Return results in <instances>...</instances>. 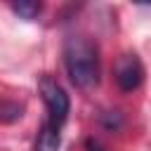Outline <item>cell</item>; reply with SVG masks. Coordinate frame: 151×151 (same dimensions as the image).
Returning a JSON list of instances; mask_svg holds the SVG:
<instances>
[{"label":"cell","mask_w":151,"mask_h":151,"mask_svg":"<svg viewBox=\"0 0 151 151\" xmlns=\"http://www.w3.org/2000/svg\"><path fill=\"white\" fill-rule=\"evenodd\" d=\"M64 64L76 87L90 90L99 83V52L90 38L68 35L64 42Z\"/></svg>","instance_id":"1"},{"label":"cell","mask_w":151,"mask_h":151,"mask_svg":"<svg viewBox=\"0 0 151 151\" xmlns=\"http://www.w3.org/2000/svg\"><path fill=\"white\" fill-rule=\"evenodd\" d=\"M38 90H40V97L47 106V118H45V127L54 130V132H61L66 118H68V111H71V101H68V94L64 92V87L52 78V76H42L40 83H38Z\"/></svg>","instance_id":"2"},{"label":"cell","mask_w":151,"mask_h":151,"mask_svg":"<svg viewBox=\"0 0 151 151\" xmlns=\"http://www.w3.org/2000/svg\"><path fill=\"white\" fill-rule=\"evenodd\" d=\"M144 80V66L137 54H123L116 61V83L123 92H134Z\"/></svg>","instance_id":"3"},{"label":"cell","mask_w":151,"mask_h":151,"mask_svg":"<svg viewBox=\"0 0 151 151\" xmlns=\"http://www.w3.org/2000/svg\"><path fill=\"white\" fill-rule=\"evenodd\" d=\"M61 144V132H54L50 127H40L38 139H35V151H57Z\"/></svg>","instance_id":"4"},{"label":"cell","mask_w":151,"mask_h":151,"mask_svg":"<svg viewBox=\"0 0 151 151\" xmlns=\"http://www.w3.org/2000/svg\"><path fill=\"white\" fill-rule=\"evenodd\" d=\"M24 116V106L12 99H0V123H14Z\"/></svg>","instance_id":"5"},{"label":"cell","mask_w":151,"mask_h":151,"mask_svg":"<svg viewBox=\"0 0 151 151\" xmlns=\"http://www.w3.org/2000/svg\"><path fill=\"white\" fill-rule=\"evenodd\" d=\"M12 12L21 19H35L40 12H42V5L40 2H14L12 5Z\"/></svg>","instance_id":"6"},{"label":"cell","mask_w":151,"mask_h":151,"mask_svg":"<svg viewBox=\"0 0 151 151\" xmlns=\"http://www.w3.org/2000/svg\"><path fill=\"white\" fill-rule=\"evenodd\" d=\"M87 151H104V149H101V144H99V142L87 139Z\"/></svg>","instance_id":"7"}]
</instances>
